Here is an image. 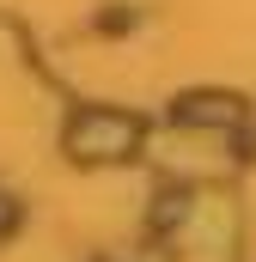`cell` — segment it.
I'll list each match as a JSON object with an SVG mask.
<instances>
[{
    "instance_id": "cell-1",
    "label": "cell",
    "mask_w": 256,
    "mask_h": 262,
    "mask_svg": "<svg viewBox=\"0 0 256 262\" xmlns=\"http://www.w3.org/2000/svg\"><path fill=\"white\" fill-rule=\"evenodd\" d=\"M134 146H140V116H128V110L92 104L67 122V152L79 165H110V159H128Z\"/></svg>"
},
{
    "instance_id": "cell-2",
    "label": "cell",
    "mask_w": 256,
    "mask_h": 262,
    "mask_svg": "<svg viewBox=\"0 0 256 262\" xmlns=\"http://www.w3.org/2000/svg\"><path fill=\"white\" fill-rule=\"evenodd\" d=\"M177 122H189V128H238L244 122V104L232 92H189L177 104Z\"/></svg>"
},
{
    "instance_id": "cell-3",
    "label": "cell",
    "mask_w": 256,
    "mask_h": 262,
    "mask_svg": "<svg viewBox=\"0 0 256 262\" xmlns=\"http://www.w3.org/2000/svg\"><path fill=\"white\" fill-rule=\"evenodd\" d=\"M6 226H18V207H12V201L0 195V232H6Z\"/></svg>"
}]
</instances>
